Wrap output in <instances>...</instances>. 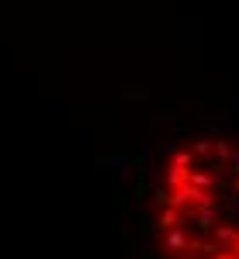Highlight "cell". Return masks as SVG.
I'll return each instance as SVG.
<instances>
[{
  "mask_svg": "<svg viewBox=\"0 0 239 259\" xmlns=\"http://www.w3.org/2000/svg\"><path fill=\"white\" fill-rule=\"evenodd\" d=\"M184 245H187L184 232H170V235H166V249H184Z\"/></svg>",
  "mask_w": 239,
  "mask_h": 259,
  "instance_id": "obj_2",
  "label": "cell"
},
{
  "mask_svg": "<svg viewBox=\"0 0 239 259\" xmlns=\"http://www.w3.org/2000/svg\"><path fill=\"white\" fill-rule=\"evenodd\" d=\"M187 177H191V169H187V166H180V162H174V166H170V173H166L170 187H184V183H187Z\"/></svg>",
  "mask_w": 239,
  "mask_h": 259,
  "instance_id": "obj_1",
  "label": "cell"
}]
</instances>
